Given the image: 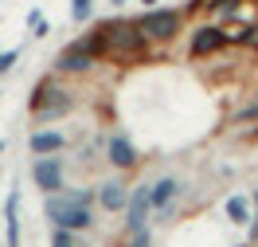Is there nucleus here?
<instances>
[{"label": "nucleus", "mask_w": 258, "mask_h": 247, "mask_svg": "<svg viewBox=\"0 0 258 247\" xmlns=\"http://www.w3.org/2000/svg\"><path fill=\"white\" fill-rule=\"evenodd\" d=\"M102 32H106V59L110 63H141L153 55V43H149L137 20H125V16H113V20H102Z\"/></svg>", "instance_id": "f257e3e1"}, {"label": "nucleus", "mask_w": 258, "mask_h": 247, "mask_svg": "<svg viewBox=\"0 0 258 247\" xmlns=\"http://www.w3.org/2000/svg\"><path fill=\"white\" fill-rule=\"evenodd\" d=\"M28 110H32L35 122H55L75 110V90H67L59 79H39L28 98Z\"/></svg>", "instance_id": "f03ea898"}, {"label": "nucleus", "mask_w": 258, "mask_h": 247, "mask_svg": "<svg viewBox=\"0 0 258 247\" xmlns=\"http://www.w3.org/2000/svg\"><path fill=\"white\" fill-rule=\"evenodd\" d=\"M184 8H145L141 16H137V28H141V35H145L153 47H168L172 39H176L180 32H184Z\"/></svg>", "instance_id": "7ed1b4c3"}, {"label": "nucleus", "mask_w": 258, "mask_h": 247, "mask_svg": "<svg viewBox=\"0 0 258 247\" xmlns=\"http://www.w3.org/2000/svg\"><path fill=\"white\" fill-rule=\"evenodd\" d=\"M227 47V35H223V24H215V20H200L188 35V59L200 63V59H211V55H219Z\"/></svg>", "instance_id": "20e7f679"}, {"label": "nucleus", "mask_w": 258, "mask_h": 247, "mask_svg": "<svg viewBox=\"0 0 258 247\" xmlns=\"http://www.w3.org/2000/svg\"><path fill=\"white\" fill-rule=\"evenodd\" d=\"M94 51L82 43V35L75 39V43H67L59 55H55V75H86L90 67H94Z\"/></svg>", "instance_id": "39448f33"}, {"label": "nucleus", "mask_w": 258, "mask_h": 247, "mask_svg": "<svg viewBox=\"0 0 258 247\" xmlns=\"http://www.w3.org/2000/svg\"><path fill=\"white\" fill-rule=\"evenodd\" d=\"M149 216H153V184H137L129 192V204H125V228L129 231L145 228Z\"/></svg>", "instance_id": "423d86ee"}, {"label": "nucleus", "mask_w": 258, "mask_h": 247, "mask_svg": "<svg viewBox=\"0 0 258 247\" xmlns=\"http://www.w3.org/2000/svg\"><path fill=\"white\" fill-rule=\"evenodd\" d=\"M32 181H35V188H43V192H59L63 188V161L51 153V157H35V165H32Z\"/></svg>", "instance_id": "0eeeda50"}, {"label": "nucleus", "mask_w": 258, "mask_h": 247, "mask_svg": "<svg viewBox=\"0 0 258 247\" xmlns=\"http://www.w3.org/2000/svg\"><path fill=\"white\" fill-rule=\"evenodd\" d=\"M51 224H55V228H67V231H86L94 224V212H90L86 204H67V208H59V212L51 216Z\"/></svg>", "instance_id": "6e6552de"}, {"label": "nucleus", "mask_w": 258, "mask_h": 247, "mask_svg": "<svg viewBox=\"0 0 258 247\" xmlns=\"http://www.w3.org/2000/svg\"><path fill=\"white\" fill-rule=\"evenodd\" d=\"M106 157H110L113 169H133V165H137V145L129 141L125 133H113L110 145H106Z\"/></svg>", "instance_id": "1a4fd4ad"}, {"label": "nucleus", "mask_w": 258, "mask_h": 247, "mask_svg": "<svg viewBox=\"0 0 258 247\" xmlns=\"http://www.w3.org/2000/svg\"><path fill=\"white\" fill-rule=\"evenodd\" d=\"M98 204L106 208V212H125L129 204V188L121 181H106L102 188H98Z\"/></svg>", "instance_id": "9d476101"}, {"label": "nucleus", "mask_w": 258, "mask_h": 247, "mask_svg": "<svg viewBox=\"0 0 258 247\" xmlns=\"http://www.w3.org/2000/svg\"><path fill=\"white\" fill-rule=\"evenodd\" d=\"M180 196V181L176 177H161V181H153V212L164 216L168 212V204Z\"/></svg>", "instance_id": "9b49d317"}, {"label": "nucleus", "mask_w": 258, "mask_h": 247, "mask_svg": "<svg viewBox=\"0 0 258 247\" xmlns=\"http://www.w3.org/2000/svg\"><path fill=\"white\" fill-rule=\"evenodd\" d=\"M28 145H32L35 157H51V153H59V149L67 145V137H63L59 130H35Z\"/></svg>", "instance_id": "f8f14e48"}, {"label": "nucleus", "mask_w": 258, "mask_h": 247, "mask_svg": "<svg viewBox=\"0 0 258 247\" xmlns=\"http://www.w3.org/2000/svg\"><path fill=\"white\" fill-rule=\"evenodd\" d=\"M4 220H8V247H20V192H8Z\"/></svg>", "instance_id": "ddd939ff"}, {"label": "nucleus", "mask_w": 258, "mask_h": 247, "mask_svg": "<svg viewBox=\"0 0 258 247\" xmlns=\"http://www.w3.org/2000/svg\"><path fill=\"white\" fill-rule=\"evenodd\" d=\"M227 220H231V224H242V228H250L254 212H250V200L242 196V192H235V196L227 200Z\"/></svg>", "instance_id": "4468645a"}, {"label": "nucleus", "mask_w": 258, "mask_h": 247, "mask_svg": "<svg viewBox=\"0 0 258 247\" xmlns=\"http://www.w3.org/2000/svg\"><path fill=\"white\" fill-rule=\"evenodd\" d=\"M94 16V0H71V20L75 24H86Z\"/></svg>", "instance_id": "2eb2a0df"}, {"label": "nucleus", "mask_w": 258, "mask_h": 247, "mask_svg": "<svg viewBox=\"0 0 258 247\" xmlns=\"http://www.w3.org/2000/svg\"><path fill=\"white\" fill-rule=\"evenodd\" d=\"M28 28H32V35H39V39L47 35V20H43V12H39V8H32V12H28Z\"/></svg>", "instance_id": "dca6fc26"}, {"label": "nucleus", "mask_w": 258, "mask_h": 247, "mask_svg": "<svg viewBox=\"0 0 258 247\" xmlns=\"http://www.w3.org/2000/svg\"><path fill=\"white\" fill-rule=\"evenodd\" d=\"M125 247H153V231H149V228H137V231H129Z\"/></svg>", "instance_id": "f3484780"}, {"label": "nucleus", "mask_w": 258, "mask_h": 247, "mask_svg": "<svg viewBox=\"0 0 258 247\" xmlns=\"http://www.w3.org/2000/svg\"><path fill=\"white\" fill-rule=\"evenodd\" d=\"M51 247H75V231L55 228V231H51Z\"/></svg>", "instance_id": "a211bd4d"}, {"label": "nucleus", "mask_w": 258, "mask_h": 247, "mask_svg": "<svg viewBox=\"0 0 258 247\" xmlns=\"http://www.w3.org/2000/svg\"><path fill=\"white\" fill-rule=\"evenodd\" d=\"M16 59H20V51L12 47V51H0V75H8L12 67H16Z\"/></svg>", "instance_id": "6ab92c4d"}, {"label": "nucleus", "mask_w": 258, "mask_h": 247, "mask_svg": "<svg viewBox=\"0 0 258 247\" xmlns=\"http://www.w3.org/2000/svg\"><path fill=\"white\" fill-rule=\"evenodd\" d=\"M254 220H250V228H246V235H250V243H258V188H254Z\"/></svg>", "instance_id": "aec40b11"}, {"label": "nucleus", "mask_w": 258, "mask_h": 247, "mask_svg": "<svg viewBox=\"0 0 258 247\" xmlns=\"http://www.w3.org/2000/svg\"><path fill=\"white\" fill-rule=\"evenodd\" d=\"M141 4H145V8H161V0H141Z\"/></svg>", "instance_id": "412c9836"}, {"label": "nucleus", "mask_w": 258, "mask_h": 247, "mask_svg": "<svg viewBox=\"0 0 258 247\" xmlns=\"http://www.w3.org/2000/svg\"><path fill=\"white\" fill-rule=\"evenodd\" d=\"M110 4H117V8H121V4H125V0H110Z\"/></svg>", "instance_id": "4be33fe9"}, {"label": "nucleus", "mask_w": 258, "mask_h": 247, "mask_svg": "<svg viewBox=\"0 0 258 247\" xmlns=\"http://www.w3.org/2000/svg\"><path fill=\"white\" fill-rule=\"evenodd\" d=\"M0 153H4V141H0Z\"/></svg>", "instance_id": "5701e85b"}]
</instances>
